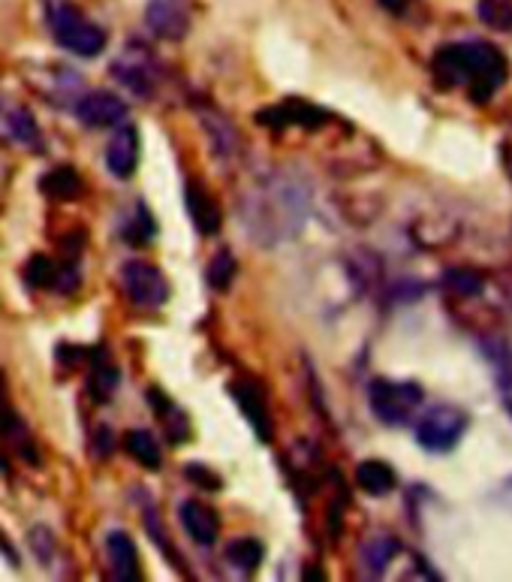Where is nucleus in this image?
Listing matches in <instances>:
<instances>
[{
    "label": "nucleus",
    "mask_w": 512,
    "mask_h": 582,
    "mask_svg": "<svg viewBox=\"0 0 512 582\" xmlns=\"http://www.w3.org/2000/svg\"><path fill=\"white\" fill-rule=\"evenodd\" d=\"M241 227L257 245L277 248L296 239L311 215V184L293 170L262 175L260 182L241 194Z\"/></svg>",
    "instance_id": "nucleus-1"
},
{
    "label": "nucleus",
    "mask_w": 512,
    "mask_h": 582,
    "mask_svg": "<svg viewBox=\"0 0 512 582\" xmlns=\"http://www.w3.org/2000/svg\"><path fill=\"white\" fill-rule=\"evenodd\" d=\"M432 73L440 88H467L470 104H489L491 94L506 82L510 64L491 43L473 40L437 48L432 57Z\"/></svg>",
    "instance_id": "nucleus-2"
},
{
    "label": "nucleus",
    "mask_w": 512,
    "mask_h": 582,
    "mask_svg": "<svg viewBox=\"0 0 512 582\" xmlns=\"http://www.w3.org/2000/svg\"><path fill=\"white\" fill-rule=\"evenodd\" d=\"M46 22L57 46L67 48L73 55L97 57L109 43V34L102 31L100 24L91 22L79 7H73L67 0H48Z\"/></svg>",
    "instance_id": "nucleus-3"
},
{
    "label": "nucleus",
    "mask_w": 512,
    "mask_h": 582,
    "mask_svg": "<svg viewBox=\"0 0 512 582\" xmlns=\"http://www.w3.org/2000/svg\"><path fill=\"white\" fill-rule=\"evenodd\" d=\"M425 392L416 380H389V377H377L368 387V405L371 413L383 425H407L416 413H420Z\"/></svg>",
    "instance_id": "nucleus-4"
},
{
    "label": "nucleus",
    "mask_w": 512,
    "mask_h": 582,
    "mask_svg": "<svg viewBox=\"0 0 512 582\" xmlns=\"http://www.w3.org/2000/svg\"><path fill=\"white\" fill-rule=\"evenodd\" d=\"M470 429V413L458 405H432L416 420V444L428 453H449Z\"/></svg>",
    "instance_id": "nucleus-5"
},
{
    "label": "nucleus",
    "mask_w": 512,
    "mask_h": 582,
    "mask_svg": "<svg viewBox=\"0 0 512 582\" xmlns=\"http://www.w3.org/2000/svg\"><path fill=\"white\" fill-rule=\"evenodd\" d=\"M121 281H124L127 297L133 299L142 309H160L170 299V281L160 272L157 266L142 263V260H130L121 269Z\"/></svg>",
    "instance_id": "nucleus-6"
},
{
    "label": "nucleus",
    "mask_w": 512,
    "mask_h": 582,
    "mask_svg": "<svg viewBox=\"0 0 512 582\" xmlns=\"http://www.w3.org/2000/svg\"><path fill=\"white\" fill-rule=\"evenodd\" d=\"M190 0H149L145 24L149 31L166 43H182L190 34Z\"/></svg>",
    "instance_id": "nucleus-7"
},
{
    "label": "nucleus",
    "mask_w": 512,
    "mask_h": 582,
    "mask_svg": "<svg viewBox=\"0 0 512 582\" xmlns=\"http://www.w3.org/2000/svg\"><path fill=\"white\" fill-rule=\"evenodd\" d=\"M130 115V106L112 91H91L76 104V118L91 130H109V127H121Z\"/></svg>",
    "instance_id": "nucleus-8"
},
{
    "label": "nucleus",
    "mask_w": 512,
    "mask_h": 582,
    "mask_svg": "<svg viewBox=\"0 0 512 582\" xmlns=\"http://www.w3.org/2000/svg\"><path fill=\"white\" fill-rule=\"evenodd\" d=\"M232 396H236L241 413L248 417V423L253 425V432H257V438H260L262 444L272 441L274 438L272 413H269V399H265V392H262L260 384H253V380H239V384H232Z\"/></svg>",
    "instance_id": "nucleus-9"
},
{
    "label": "nucleus",
    "mask_w": 512,
    "mask_h": 582,
    "mask_svg": "<svg viewBox=\"0 0 512 582\" xmlns=\"http://www.w3.org/2000/svg\"><path fill=\"white\" fill-rule=\"evenodd\" d=\"M139 154H142V146H139V130L133 125H121V130L115 133L112 142L106 146V170L112 172L115 179H130L139 166Z\"/></svg>",
    "instance_id": "nucleus-10"
},
{
    "label": "nucleus",
    "mask_w": 512,
    "mask_h": 582,
    "mask_svg": "<svg viewBox=\"0 0 512 582\" xmlns=\"http://www.w3.org/2000/svg\"><path fill=\"white\" fill-rule=\"evenodd\" d=\"M115 79L121 82L124 88H130L139 97H151L154 94V85H157V67H154V61L149 55H142V52H130V55H121L112 64Z\"/></svg>",
    "instance_id": "nucleus-11"
},
{
    "label": "nucleus",
    "mask_w": 512,
    "mask_h": 582,
    "mask_svg": "<svg viewBox=\"0 0 512 582\" xmlns=\"http://www.w3.org/2000/svg\"><path fill=\"white\" fill-rule=\"evenodd\" d=\"M260 121L269 127H307V130H317V127L329 121V112H323L319 106H311L305 100H286V104L260 112Z\"/></svg>",
    "instance_id": "nucleus-12"
},
{
    "label": "nucleus",
    "mask_w": 512,
    "mask_h": 582,
    "mask_svg": "<svg viewBox=\"0 0 512 582\" xmlns=\"http://www.w3.org/2000/svg\"><path fill=\"white\" fill-rule=\"evenodd\" d=\"M106 559H109V571H112L115 580H142L137 543H133V537L124 535V531H109V537H106Z\"/></svg>",
    "instance_id": "nucleus-13"
},
{
    "label": "nucleus",
    "mask_w": 512,
    "mask_h": 582,
    "mask_svg": "<svg viewBox=\"0 0 512 582\" xmlns=\"http://www.w3.org/2000/svg\"><path fill=\"white\" fill-rule=\"evenodd\" d=\"M184 200H187V212L194 217V227L203 236H215L224 224V217H220V206L215 203V196L208 194V187L203 182H187Z\"/></svg>",
    "instance_id": "nucleus-14"
},
{
    "label": "nucleus",
    "mask_w": 512,
    "mask_h": 582,
    "mask_svg": "<svg viewBox=\"0 0 512 582\" xmlns=\"http://www.w3.org/2000/svg\"><path fill=\"white\" fill-rule=\"evenodd\" d=\"M182 526L199 547H215L217 535H220V519H217L215 507L203 502L182 504Z\"/></svg>",
    "instance_id": "nucleus-15"
},
{
    "label": "nucleus",
    "mask_w": 512,
    "mask_h": 582,
    "mask_svg": "<svg viewBox=\"0 0 512 582\" xmlns=\"http://www.w3.org/2000/svg\"><path fill=\"white\" fill-rule=\"evenodd\" d=\"M356 486L364 492V495H374V498H383L389 492H395L399 486V477L392 465H386L383 459H368L356 468Z\"/></svg>",
    "instance_id": "nucleus-16"
},
{
    "label": "nucleus",
    "mask_w": 512,
    "mask_h": 582,
    "mask_svg": "<svg viewBox=\"0 0 512 582\" xmlns=\"http://www.w3.org/2000/svg\"><path fill=\"white\" fill-rule=\"evenodd\" d=\"M40 187H43V194L52 196V200L69 203V200H76V196L81 194V179L73 166H55V170L46 172V175L40 179Z\"/></svg>",
    "instance_id": "nucleus-17"
},
{
    "label": "nucleus",
    "mask_w": 512,
    "mask_h": 582,
    "mask_svg": "<svg viewBox=\"0 0 512 582\" xmlns=\"http://www.w3.org/2000/svg\"><path fill=\"white\" fill-rule=\"evenodd\" d=\"M7 130H10V137L24 146V149H34L43 151V130L36 125L34 112H28V109H12L7 115Z\"/></svg>",
    "instance_id": "nucleus-18"
},
{
    "label": "nucleus",
    "mask_w": 512,
    "mask_h": 582,
    "mask_svg": "<svg viewBox=\"0 0 512 582\" xmlns=\"http://www.w3.org/2000/svg\"><path fill=\"white\" fill-rule=\"evenodd\" d=\"M124 446H127V453L137 459L142 468H149V471L160 468V462H163V456H160V444H157V438H154L149 429H133V432H127Z\"/></svg>",
    "instance_id": "nucleus-19"
},
{
    "label": "nucleus",
    "mask_w": 512,
    "mask_h": 582,
    "mask_svg": "<svg viewBox=\"0 0 512 582\" xmlns=\"http://www.w3.org/2000/svg\"><path fill=\"white\" fill-rule=\"evenodd\" d=\"M399 549V540H392V537H374V540H368L362 547L364 571L371 573V576H383Z\"/></svg>",
    "instance_id": "nucleus-20"
},
{
    "label": "nucleus",
    "mask_w": 512,
    "mask_h": 582,
    "mask_svg": "<svg viewBox=\"0 0 512 582\" xmlns=\"http://www.w3.org/2000/svg\"><path fill=\"white\" fill-rule=\"evenodd\" d=\"M262 556H265V549H262L260 540H253V537H239V540H232L227 547L229 564L239 573H248V576L260 568Z\"/></svg>",
    "instance_id": "nucleus-21"
},
{
    "label": "nucleus",
    "mask_w": 512,
    "mask_h": 582,
    "mask_svg": "<svg viewBox=\"0 0 512 582\" xmlns=\"http://www.w3.org/2000/svg\"><path fill=\"white\" fill-rule=\"evenodd\" d=\"M154 233H157V227H154L151 208L145 206V203H137L133 215L127 217V224L121 227V236H124L127 245H133V248H145V245H151V239H154Z\"/></svg>",
    "instance_id": "nucleus-22"
},
{
    "label": "nucleus",
    "mask_w": 512,
    "mask_h": 582,
    "mask_svg": "<svg viewBox=\"0 0 512 582\" xmlns=\"http://www.w3.org/2000/svg\"><path fill=\"white\" fill-rule=\"evenodd\" d=\"M151 401L160 408V420L166 423V432H170L172 444H184L187 438H190V423H187V417L178 405H172L170 399H163L157 389H151Z\"/></svg>",
    "instance_id": "nucleus-23"
},
{
    "label": "nucleus",
    "mask_w": 512,
    "mask_h": 582,
    "mask_svg": "<svg viewBox=\"0 0 512 582\" xmlns=\"http://www.w3.org/2000/svg\"><path fill=\"white\" fill-rule=\"evenodd\" d=\"M444 287L449 293H456V297L470 299L486 290V278L477 269H470V266H456V269H449L444 274Z\"/></svg>",
    "instance_id": "nucleus-24"
},
{
    "label": "nucleus",
    "mask_w": 512,
    "mask_h": 582,
    "mask_svg": "<svg viewBox=\"0 0 512 582\" xmlns=\"http://www.w3.org/2000/svg\"><path fill=\"white\" fill-rule=\"evenodd\" d=\"M477 12L491 31H501V34L512 31V0H479Z\"/></svg>",
    "instance_id": "nucleus-25"
},
{
    "label": "nucleus",
    "mask_w": 512,
    "mask_h": 582,
    "mask_svg": "<svg viewBox=\"0 0 512 582\" xmlns=\"http://www.w3.org/2000/svg\"><path fill=\"white\" fill-rule=\"evenodd\" d=\"M118 368L112 363H94L91 380H88V387H91V396L97 401H109L118 392Z\"/></svg>",
    "instance_id": "nucleus-26"
},
{
    "label": "nucleus",
    "mask_w": 512,
    "mask_h": 582,
    "mask_svg": "<svg viewBox=\"0 0 512 582\" xmlns=\"http://www.w3.org/2000/svg\"><path fill=\"white\" fill-rule=\"evenodd\" d=\"M0 434H7L12 444H19L22 453H28V446H31V438H28V429L24 423L15 417V411L10 408V401L7 396L0 392Z\"/></svg>",
    "instance_id": "nucleus-27"
},
{
    "label": "nucleus",
    "mask_w": 512,
    "mask_h": 582,
    "mask_svg": "<svg viewBox=\"0 0 512 582\" xmlns=\"http://www.w3.org/2000/svg\"><path fill=\"white\" fill-rule=\"evenodd\" d=\"M236 272H239L236 257H232L229 248H224L220 254H215V260H211V266H208V284L215 287L217 293H224V290H229V284H232Z\"/></svg>",
    "instance_id": "nucleus-28"
},
{
    "label": "nucleus",
    "mask_w": 512,
    "mask_h": 582,
    "mask_svg": "<svg viewBox=\"0 0 512 582\" xmlns=\"http://www.w3.org/2000/svg\"><path fill=\"white\" fill-rule=\"evenodd\" d=\"M184 474H187L190 479H199V486H203V489H220V486H224V479L217 477L215 471L203 468V465H187Z\"/></svg>",
    "instance_id": "nucleus-29"
},
{
    "label": "nucleus",
    "mask_w": 512,
    "mask_h": 582,
    "mask_svg": "<svg viewBox=\"0 0 512 582\" xmlns=\"http://www.w3.org/2000/svg\"><path fill=\"white\" fill-rule=\"evenodd\" d=\"M380 7L392 12V15H401L410 7V0H380Z\"/></svg>",
    "instance_id": "nucleus-30"
},
{
    "label": "nucleus",
    "mask_w": 512,
    "mask_h": 582,
    "mask_svg": "<svg viewBox=\"0 0 512 582\" xmlns=\"http://www.w3.org/2000/svg\"><path fill=\"white\" fill-rule=\"evenodd\" d=\"M227 125V121H220V127ZM224 130H227V137H236V133H232V127H224ZM217 149L224 151V154H229V149H227V142H224V137H220V146H217Z\"/></svg>",
    "instance_id": "nucleus-31"
}]
</instances>
